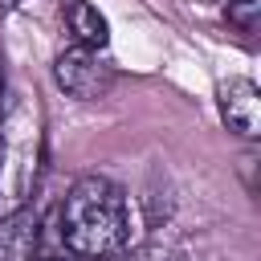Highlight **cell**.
Returning <instances> with one entry per match:
<instances>
[{
  "label": "cell",
  "mask_w": 261,
  "mask_h": 261,
  "mask_svg": "<svg viewBox=\"0 0 261 261\" xmlns=\"http://www.w3.org/2000/svg\"><path fill=\"white\" fill-rule=\"evenodd\" d=\"M0 4H16V0H0Z\"/></svg>",
  "instance_id": "9"
},
{
  "label": "cell",
  "mask_w": 261,
  "mask_h": 261,
  "mask_svg": "<svg viewBox=\"0 0 261 261\" xmlns=\"http://www.w3.org/2000/svg\"><path fill=\"white\" fill-rule=\"evenodd\" d=\"M33 212L29 208H16L0 220V261H33Z\"/></svg>",
  "instance_id": "5"
},
{
  "label": "cell",
  "mask_w": 261,
  "mask_h": 261,
  "mask_svg": "<svg viewBox=\"0 0 261 261\" xmlns=\"http://www.w3.org/2000/svg\"><path fill=\"white\" fill-rule=\"evenodd\" d=\"M53 82L69 94V98H82V102H98L114 90V65L106 61L102 49H82V45H69L53 57Z\"/></svg>",
  "instance_id": "2"
},
{
  "label": "cell",
  "mask_w": 261,
  "mask_h": 261,
  "mask_svg": "<svg viewBox=\"0 0 261 261\" xmlns=\"http://www.w3.org/2000/svg\"><path fill=\"white\" fill-rule=\"evenodd\" d=\"M224 16H228L232 29H241V33H257L261 0H228V4H224Z\"/></svg>",
  "instance_id": "6"
},
{
  "label": "cell",
  "mask_w": 261,
  "mask_h": 261,
  "mask_svg": "<svg viewBox=\"0 0 261 261\" xmlns=\"http://www.w3.org/2000/svg\"><path fill=\"white\" fill-rule=\"evenodd\" d=\"M57 228H61V241L73 257L110 261L130 241L126 192L106 175H82L61 200Z\"/></svg>",
  "instance_id": "1"
},
{
  "label": "cell",
  "mask_w": 261,
  "mask_h": 261,
  "mask_svg": "<svg viewBox=\"0 0 261 261\" xmlns=\"http://www.w3.org/2000/svg\"><path fill=\"white\" fill-rule=\"evenodd\" d=\"M37 261H69V257H61V253H49V257H37Z\"/></svg>",
  "instance_id": "8"
},
{
  "label": "cell",
  "mask_w": 261,
  "mask_h": 261,
  "mask_svg": "<svg viewBox=\"0 0 261 261\" xmlns=\"http://www.w3.org/2000/svg\"><path fill=\"white\" fill-rule=\"evenodd\" d=\"M216 106L228 130H237L241 139H257L261 135V94L249 77H228L216 90Z\"/></svg>",
  "instance_id": "3"
},
{
  "label": "cell",
  "mask_w": 261,
  "mask_h": 261,
  "mask_svg": "<svg viewBox=\"0 0 261 261\" xmlns=\"http://www.w3.org/2000/svg\"><path fill=\"white\" fill-rule=\"evenodd\" d=\"M61 20H65L73 45H82V49H106L110 45V24L90 0H65Z\"/></svg>",
  "instance_id": "4"
},
{
  "label": "cell",
  "mask_w": 261,
  "mask_h": 261,
  "mask_svg": "<svg viewBox=\"0 0 261 261\" xmlns=\"http://www.w3.org/2000/svg\"><path fill=\"white\" fill-rule=\"evenodd\" d=\"M126 261H188L184 257V249H175V245H163V241H151V245H139Z\"/></svg>",
  "instance_id": "7"
}]
</instances>
